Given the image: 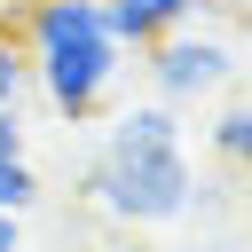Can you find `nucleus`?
Instances as JSON below:
<instances>
[{"instance_id": "obj_3", "label": "nucleus", "mask_w": 252, "mask_h": 252, "mask_svg": "<svg viewBox=\"0 0 252 252\" xmlns=\"http://www.w3.org/2000/svg\"><path fill=\"white\" fill-rule=\"evenodd\" d=\"M228 71H236V55H228L220 39H197V32H165V39L150 47V87H158L165 110H181V102H197V94H220Z\"/></svg>"}, {"instance_id": "obj_10", "label": "nucleus", "mask_w": 252, "mask_h": 252, "mask_svg": "<svg viewBox=\"0 0 252 252\" xmlns=\"http://www.w3.org/2000/svg\"><path fill=\"white\" fill-rule=\"evenodd\" d=\"M213 252H236V244H213Z\"/></svg>"}, {"instance_id": "obj_5", "label": "nucleus", "mask_w": 252, "mask_h": 252, "mask_svg": "<svg viewBox=\"0 0 252 252\" xmlns=\"http://www.w3.org/2000/svg\"><path fill=\"white\" fill-rule=\"evenodd\" d=\"M213 158L236 165V173H252V102H228L213 118Z\"/></svg>"}, {"instance_id": "obj_7", "label": "nucleus", "mask_w": 252, "mask_h": 252, "mask_svg": "<svg viewBox=\"0 0 252 252\" xmlns=\"http://www.w3.org/2000/svg\"><path fill=\"white\" fill-rule=\"evenodd\" d=\"M24 87H32V55L0 32V110H16V94H24Z\"/></svg>"}, {"instance_id": "obj_2", "label": "nucleus", "mask_w": 252, "mask_h": 252, "mask_svg": "<svg viewBox=\"0 0 252 252\" xmlns=\"http://www.w3.org/2000/svg\"><path fill=\"white\" fill-rule=\"evenodd\" d=\"M24 32H32V79H39V94L55 102V118L87 126L110 102L118 71H126V47L110 39L102 0H32Z\"/></svg>"}, {"instance_id": "obj_4", "label": "nucleus", "mask_w": 252, "mask_h": 252, "mask_svg": "<svg viewBox=\"0 0 252 252\" xmlns=\"http://www.w3.org/2000/svg\"><path fill=\"white\" fill-rule=\"evenodd\" d=\"M189 8L197 0H102V24H110L118 47H158L165 32L189 24Z\"/></svg>"}, {"instance_id": "obj_9", "label": "nucleus", "mask_w": 252, "mask_h": 252, "mask_svg": "<svg viewBox=\"0 0 252 252\" xmlns=\"http://www.w3.org/2000/svg\"><path fill=\"white\" fill-rule=\"evenodd\" d=\"M0 252H24V228H16V213H0Z\"/></svg>"}, {"instance_id": "obj_1", "label": "nucleus", "mask_w": 252, "mask_h": 252, "mask_svg": "<svg viewBox=\"0 0 252 252\" xmlns=\"http://www.w3.org/2000/svg\"><path fill=\"white\" fill-rule=\"evenodd\" d=\"M87 205H102L110 220L126 228H165L197 205V173H189V150H181V118L165 102H134L118 110L110 142L87 158L79 173Z\"/></svg>"}, {"instance_id": "obj_8", "label": "nucleus", "mask_w": 252, "mask_h": 252, "mask_svg": "<svg viewBox=\"0 0 252 252\" xmlns=\"http://www.w3.org/2000/svg\"><path fill=\"white\" fill-rule=\"evenodd\" d=\"M8 158H24V118H16V110H0V165H8Z\"/></svg>"}, {"instance_id": "obj_6", "label": "nucleus", "mask_w": 252, "mask_h": 252, "mask_svg": "<svg viewBox=\"0 0 252 252\" xmlns=\"http://www.w3.org/2000/svg\"><path fill=\"white\" fill-rule=\"evenodd\" d=\"M32 205H39V173H32L24 158H8V165H0V213H16V220H24Z\"/></svg>"}]
</instances>
